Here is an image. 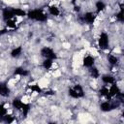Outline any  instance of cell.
Masks as SVG:
<instances>
[{
    "label": "cell",
    "mask_w": 124,
    "mask_h": 124,
    "mask_svg": "<svg viewBox=\"0 0 124 124\" xmlns=\"http://www.w3.org/2000/svg\"><path fill=\"white\" fill-rule=\"evenodd\" d=\"M0 95L3 97H7L10 95V89L4 82H0Z\"/></svg>",
    "instance_id": "obj_9"
},
{
    "label": "cell",
    "mask_w": 124,
    "mask_h": 124,
    "mask_svg": "<svg viewBox=\"0 0 124 124\" xmlns=\"http://www.w3.org/2000/svg\"><path fill=\"white\" fill-rule=\"evenodd\" d=\"M99 93L101 96H104V97H107V98H110L109 95H108V88L106 87V86H103L100 90H99Z\"/></svg>",
    "instance_id": "obj_21"
},
{
    "label": "cell",
    "mask_w": 124,
    "mask_h": 124,
    "mask_svg": "<svg viewBox=\"0 0 124 124\" xmlns=\"http://www.w3.org/2000/svg\"><path fill=\"white\" fill-rule=\"evenodd\" d=\"M100 108H101V110L102 111H105V112H108V111H109V110H111L112 108H111V104L109 103V102H103L102 104H101V106H100Z\"/></svg>",
    "instance_id": "obj_12"
},
{
    "label": "cell",
    "mask_w": 124,
    "mask_h": 124,
    "mask_svg": "<svg viewBox=\"0 0 124 124\" xmlns=\"http://www.w3.org/2000/svg\"><path fill=\"white\" fill-rule=\"evenodd\" d=\"M68 94H69L70 97H72V98H74V99H78V98H79L78 95L77 94V92L74 90V88H70L69 91H68Z\"/></svg>",
    "instance_id": "obj_24"
},
{
    "label": "cell",
    "mask_w": 124,
    "mask_h": 124,
    "mask_svg": "<svg viewBox=\"0 0 124 124\" xmlns=\"http://www.w3.org/2000/svg\"><path fill=\"white\" fill-rule=\"evenodd\" d=\"M73 88H74V90L77 92V94L78 95V97H79V98H81V97H83V96H84L83 88L81 87V85H79V84H76Z\"/></svg>",
    "instance_id": "obj_15"
},
{
    "label": "cell",
    "mask_w": 124,
    "mask_h": 124,
    "mask_svg": "<svg viewBox=\"0 0 124 124\" xmlns=\"http://www.w3.org/2000/svg\"><path fill=\"white\" fill-rule=\"evenodd\" d=\"M83 18H84V21H86L88 24H92V23L95 21L96 16H95V15H94L92 12H88V13L84 14Z\"/></svg>",
    "instance_id": "obj_8"
},
{
    "label": "cell",
    "mask_w": 124,
    "mask_h": 124,
    "mask_svg": "<svg viewBox=\"0 0 124 124\" xmlns=\"http://www.w3.org/2000/svg\"><path fill=\"white\" fill-rule=\"evenodd\" d=\"M6 25H7V27L10 28V29H16V21H15L13 18L7 20V21H6Z\"/></svg>",
    "instance_id": "obj_22"
},
{
    "label": "cell",
    "mask_w": 124,
    "mask_h": 124,
    "mask_svg": "<svg viewBox=\"0 0 124 124\" xmlns=\"http://www.w3.org/2000/svg\"><path fill=\"white\" fill-rule=\"evenodd\" d=\"M13 106H14L15 108H16L18 110H21L22 113H23V115H27V113L29 111V108H30L29 105L22 103L21 100L18 99V98H15L13 100Z\"/></svg>",
    "instance_id": "obj_2"
},
{
    "label": "cell",
    "mask_w": 124,
    "mask_h": 124,
    "mask_svg": "<svg viewBox=\"0 0 124 124\" xmlns=\"http://www.w3.org/2000/svg\"><path fill=\"white\" fill-rule=\"evenodd\" d=\"M29 88H30V90H31V91L36 92V93H41V92H42V89H41V88H40V86H39V85H37V84L29 86Z\"/></svg>",
    "instance_id": "obj_25"
},
{
    "label": "cell",
    "mask_w": 124,
    "mask_h": 124,
    "mask_svg": "<svg viewBox=\"0 0 124 124\" xmlns=\"http://www.w3.org/2000/svg\"><path fill=\"white\" fill-rule=\"evenodd\" d=\"M98 44L101 49H107L108 47V36L107 33L105 32L101 33L99 40H98Z\"/></svg>",
    "instance_id": "obj_3"
},
{
    "label": "cell",
    "mask_w": 124,
    "mask_h": 124,
    "mask_svg": "<svg viewBox=\"0 0 124 124\" xmlns=\"http://www.w3.org/2000/svg\"><path fill=\"white\" fill-rule=\"evenodd\" d=\"M89 69H90V70H89L90 76H91L93 78H98L100 77V73H99V70H98L96 67L92 66V67H90Z\"/></svg>",
    "instance_id": "obj_13"
},
{
    "label": "cell",
    "mask_w": 124,
    "mask_h": 124,
    "mask_svg": "<svg viewBox=\"0 0 124 124\" xmlns=\"http://www.w3.org/2000/svg\"><path fill=\"white\" fill-rule=\"evenodd\" d=\"M116 19L119 20L120 22H123V20H124V16H123V8H122V6H120V11H119V13L116 14Z\"/></svg>",
    "instance_id": "obj_23"
},
{
    "label": "cell",
    "mask_w": 124,
    "mask_h": 124,
    "mask_svg": "<svg viewBox=\"0 0 124 124\" xmlns=\"http://www.w3.org/2000/svg\"><path fill=\"white\" fill-rule=\"evenodd\" d=\"M48 12H49L50 15L55 16H57L60 14V11H59V9H58L56 6H49V8H48Z\"/></svg>",
    "instance_id": "obj_17"
},
{
    "label": "cell",
    "mask_w": 124,
    "mask_h": 124,
    "mask_svg": "<svg viewBox=\"0 0 124 124\" xmlns=\"http://www.w3.org/2000/svg\"><path fill=\"white\" fill-rule=\"evenodd\" d=\"M26 16L29 18L37 20V21H46L47 20V16L42 10H32V11H29L26 14Z\"/></svg>",
    "instance_id": "obj_1"
},
{
    "label": "cell",
    "mask_w": 124,
    "mask_h": 124,
    "mask_svg": "<svg viewBox=\"0 0 124 124\" xmlns=\"http://www.w3.org/2000/svg\"><path fill=\"white\" fill-rule=\"evenodd\" d=\"M41 55L45 58H48V59H56V54L53 51V49H51L50 47H43L41 49Z\"/></svg>",
    "instance_id": "obj_4"
},
{
    "label": "cell",
    "mask_w": 124,
    "mask_h": 124,
    "mask_svg": "<svg viewBox=\"0 0 124 124\" xmlns=\"http://www.w3.org/2000/svg\"><path fill=\"white\" fill-rule=\"evenodd\" d=\"M13 12H14V16H26V13L23 10L18 9V8L13 9Z\"/></svg>",
    "instance_id": "obj_20"
},
{
    "label": "cell",
    "mask_w": 124,
    "mask_h": 124,
    "mask_svg": "<svg viewBox=\"0 0 124 124\" xmlns=\"http://www.w3.org/2000/svg\"><path fill=\"white\" fill-rule=\"evenodd\" d=\"M2 119H3L6 123H12V122L14 121V117H13V116H11V115H9V114L4 115V116L2 117Z\"/></svg>",
    "instance_id": "obj_26"
},
{
    "label": "cell",
    "mask_w": 124,
    "mask_h": 124,
    "mask_svg": "<svg viewBox=\"0 0 124 124\" xmlns=\"http://www.w3.org/2000/svg\"><path fill=\"white\" fill-rule=\"evenodd\" d=\"M120 93H121V91H120L119 87H118L116 84L112 83V84H111V86H110V87H109V89H108V95H109V97L117 96V95H119Z\"/></svg>",
    "instance_id": "obj_6"
},
{
    "label": "cell",
    "mask_w": 124,
    "mask_h": 124,
    "mask_svg": "<svg viewBox=\"0 0 124 124\" xmlns=\"http://www.w3.org/2000/svg\"><path fill=\"white\" fill-rule=\"evenodd\" d=\"M95 7H96V11H97L98 13H100V12H102V11L105 10V8H106V4H105L103 1H98V2H96Z\"/></svg>",
    "instance_id": "obj_18"
},
{
    "label": "cell",
    "mask_w": 124,
    "mask_h": 124,
    "mask_svg": "<svg viewBox=\"0 0 124 124\" xmlns=\"http://www.w3.org/2000/svg\"><path fill=\"white\" fill-rule=\"evenodd\" d=\"M6 114H7V108L3 105H0V116L3 117Z\"/></svg>",
    "instance_id": "obj_27"
},
{
    "label": "cell",
    "mask_w": 124,
    "mask_h": 124,
    "mask_svg": "<svg viewBox=\"0 0 124 124\" xmlns=\"http://www.w3.org/2000/svg\"><path fill=\"white\" fill-rule=\"evenodd\" d=\"M108 63L111 64V65H116V64L118 63V58H117L116 56L112 55V54H108Z\"/></svg>",
    "instance_id": "obj_19"
},
{
    "label": "cell",
    "mask_w": 124,
    "mask_h": 124,
    "mask_svg": "<svg viewBox=\"0 0 124 124\" xmlns=\"http://www.w3.org/2000/svg\"><path fill=\"white\" fill-rule=\"evenodd\" d=\"M82 63H83V66H84V67L90 68V67L94 66L95 59H94V57H92V56H90V55H87V56H85V57L83 58Z\"/></svg>",
    "instance_id": "obj_7"
},
{
    "label": "cell",
    "mask_w": 124,
    "mask_h": 124,
    "mask_svg": "<svg viewBox=\"0 0 124 124\" xmlns=\"http://www.w3.org/2000/svg\"><path fill=\"white\" fill-rule=\"evenodd\" d=\"M52 59H48V58H45V60L43 61V67L46 70H48L52 67Z\"/></svg>",
    "instance_id": "obj_16"
},
{
    "label": "cell",
    "mask_w": 124,
    "mask_h": 124,
    "mask_svg": "<svg viewBox=\"0 0 124 124\" xmlns=\"http://www.w3.org/2000/svg\"><path fill=\"white\" fill-rule=\"evenodd\" d=\"M75 8H76V9H75V10H76V11H78H78H79V10H80V9H79V7H78H78H77V6H76V7H75Z\"/></svg>",
    "instance_id": "obj_29"
},
{
    "label": "cell",
    "mask_w": 124,
    "mask_h": 124,
    "mask_svg": "<svg viewBox=\"0 0 124 124\" xmlns=\"http://www.w3.org/2000/svg\"><path fill=\"white\" fill-rule=\"evenodd\" d=\"M22 52V47L21 46H17L16 48H14L12 51H11V56L14 57V58H16L18 57Z\"/></svg>",
    "instance_id": "obj_14"
},
{
    "label": "cell",
    "mask_w": 124,
    "mask_h": 124,
    "mask_svg": "<svg viewBox=\"0 0 124 124\" xmlns=\"http://www.w3.org/2000/svg\"><path fill=\"white\" fill-rule=\"evenodd\" d=\"M7 32V29H3V30H1L0 31V35H2V34H5Z\"/></svg>",
    "instance_id": "obj_28"
},
{
    "label": "cell",
    "mask_w": 124,
    "mask_h": 124,
    "mask_svg": "<svg viewBox=\"0 0 124 124\" xmlns=\"http://www.w3.org/2000/svg\"><path fill=\"white\" fill-rule=\"evenodd\" d=\"M2 16H3V19H4L5 21L14 18L15 16H14L13 9H4V10H3V13H2Z\"/></svg>",
    "instance_id": "obj_5"
},
{
    "label": "cell",
    "mask_w": 124,
    "mask_h": 124,
    "mask_svg": "<svg viewBox=\"0 0 124 124\" xmlns=\"http://www.w3.org/2000/svg\"><path fill=\"white\" fill-rule=\"evenodd\" d=\"M14 74H15V75H17V76H21V77H26V76L29 75V72H28L27 70L23 69V68L18 67V68H16V69H15Z\"/></svg>",
    "instance_id": "obj_10"
},
{
    "label": "cell",
    "mask_w": 124,
    "mask_h": 124,
    "mask_svg": "<svg viewBox=\"0 0 124 124\" xmlns=\"http://www.w3.org/2000/svg\"><path fill=\"white\" fill-rule=\"evenodd\" d=\"M102 80L106 84H112V83H114V78L112 76H109V75H104L102 77Z\"/></svg>",
    "instance_id": "obj_11"
}]
</instances>
